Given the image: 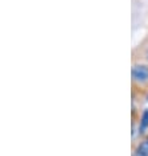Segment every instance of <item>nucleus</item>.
Wrapping results in <instances>:
<instances>
[{
  "mask_svg": "<svg viewBox=\"0 0 148 156\" xmlns=\"http://www.w3.org/2000/svg\"><path fill=\"white\" fill-rule=\"evenodd\" d=\"M147 139H148V135H147Z\"/></svg>",
  "mask_w": 148,
  "mask_h": 156,
  "instance_id": "423d86ee",
  "label": "nucleus"
},
{
  "mask_svg": "<svg viewBox=\"0 0 148 156\" xmlns=\"http://www.w3.org/2000/svg\"><path fill=\"white\" fill-rule=\"evenodd\" d=\"M146 58H147V61H148V50H147V53H146Z\"/></svg>",
  "mask_w": 148,
  "mask_h": 156,
  "instance_id": "39448f33",
  "label": "nucleus"
},
{
  "mask_svg": "<svg viewBox=\"0 0 148 156\" xmlns=\"http://www.w3.org/2000/svg\"><path fill=\"white\" fill-rule=\"evenodd\" d=\"M132 156H146V155H143V154H140L139 151L134 150V152H132Z\"/></svg>",
  "mask_w": 148,
  "mask_h": 156,
  "instance_id": "20e7f679",
  "label": "nucleus"
},
{
  "mask_svg": "<svg viewBox=\"0 0 148 156\" xmlns=\"http://www.w3.org/2000/svg\"><path fill=\"white\" fill-rule=\"evenodd\" d=\"M132 81L136 83H146L148 82V65L135 64L131 69Z\"/></svg>",
  "mask_w": 148,
  "mask_h": 156,
  "instance_id": "f257e3e1",
  "label": "nucleus"
},
{
  "mask_svg": "<svg viewBox=\"0 0 148 156\" xmlns=\"http://www.w3.org/2000/svg\"><path fill=\"white\" fill-rule=\"evenodd\" d=\"M136 151H139L140 154H143V155H146L148 156V139H143L142 142H139L138 144H136V148H135Z\"/></svg>",
  "mask_w": 148,
  "mask_h": 156,
  "instance_id": "7ed1b4c3",
  "label": "nucleus"
},
{
  "mask_svg": "<svg viewBox=\"0 0 148 156\" xmlns=\"http://www.w3.org/2000/svg\"><path fill=\"white\" fill-rule=\"evenodd\" d=\"M148 130V108L143 111L140 116V123H139V134H144Z\"/></svg>",
  "mask_w": 148,
  "mask_h": 156,
  "instance_id": "f03ea898",
  "label": "nucleus"
}]
</instances>
